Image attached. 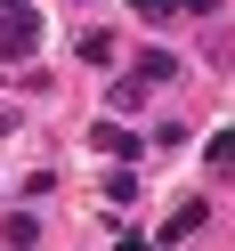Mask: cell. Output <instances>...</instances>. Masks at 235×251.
<instances>
[{"label":"cell","mask_w":235,"mask_h":251,"mask_svg":"<svg viewBox=\"0 0 235 251\" xmlns=\"http://www.w3.org/2000/svg\"><path fill=\"white\" fill-rule=\"evenodd\" d=\"M122 251H146V243H122Z\"/></svg>","instance_id":"5"},{"label":"cell","mask_w":235,"mask_h":251,"mask_svg":"<svg viewBox=\"0 0 235 251\" xmlns=\"http://www.w3.org/2000/svg\"><path fill=\"white\" fill-rule=\"evenodd\" d=\"M33 41H41L33 8H17V17H0V57H8V65H17V57H33Z\"/></svg>","instance_id":"1"},{"label":"cell","mask_w":235,"mask_h":251,"mask_svg":"<svg viewBox=\"0 0 235 251\" xmlns=\"http://www.w3.org/2000/svg\"><path fill=\"white\" fill-rule=\"evenodd\" d=\"M98 146H105V154H122V162H130V154H138V130H114V122H105V130H98Z\"/></svg>","instance_id":"3"},{"label":"cell","mask_w":235,"mask_h":251,"mask_svg":"<svg viewBox=\"0 0 235 251\" xmlns=\"http://www.w3.org/2000/svg\"><path fill=\"white\" fill-rule=\"evenodd\" d=\"M179 8H195V17H211V8H219V0H179Z\"/></svg>","instance_id":"4"},{"label":"cell","mask_w":235,"mask_h":251,"mask_svg":"<svg viewBox=\"0 0 235 251\" xmlns=\"http://www.w3.org/2000/svg\"><path fill=\"white\" fill-rule=\"evenodd\" d=\"M0 235H8V251H33V243H41V219H33V211H8Z\"/></svg>","instance_id":"2"}]
</instances>
